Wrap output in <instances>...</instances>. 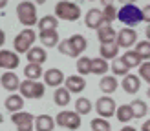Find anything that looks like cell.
I'll use <instances>...</instances> for the list:
<instances>
[{
  "label": "cell",
  "instance_id": "1",
  "mask_svg": "<svg viewBox=\"0 0 150 131\" xmlns=\"http://www.w3.org/2000/svg\"><path fill=\"white\" fill-rule=\"evenodd\" d=\"M17 17L18 22L24 27H33L39 22V17H37V6L29 0H22V2L17 6Z\"/></svg>",
  "mask_w": 150,
  "mask_h": 131
},
{
  "label": "cell",
  "instance_id": "2",
  "mask_svg": "<svg viewBox=\"0 0 150 131\" xmlns=\"http://www.w3.org/2000/svg\"><path fill=\"white\" fill-rule=\"evenodd\" d=\"M55 17H57V20L75 22L81 18V7L75 2H71V0H61L55 6Z\"/></svg>",
  "mask_w": 150,
  "mask_h": 131
},
{
  "label": "cell",
  "instance_id": "3",
  "mask_svg": "<svg viewBox=\"0 0 150 131\" xmlns=\"http://www.w3.org/2000/svg\"><path fill=\"white\" fill-rule=\"evenodd\" d=\"M35 40H37V33L33 31L31 27H24L17 36H15V40H13L15 53H24L26 55L28 51L33 47Z\"/></svg>",
  "mask_w": 150,
  "mask_h": 131
},
{
  "label": "cell",
  "instance_id": "4",
  "mask_svg": "<svg viewBox=\"0 0 150 131\" xmlns=\"http://www.w3.org/2000/svg\"><path fill=\"white\" fill-rule=\"evenodd\" d=\"M117 18L123 22V24H126V27H134L137 26L139 22H143V17H141V9L132 4V6H123L121 9L117 11Z\"/></svg>",
  "mask_w": 150,
  "mask_h": 131
},
{
  "label": "cell",
  "instance_id": "5",
  "mask_svg": "<svg viewBox=\"0 0 150 131\" xmlns=\"http://www.w3.org/2000/svg\"><path fill=\"white\" fill-rule=\"evenodd\" d=\"M18 95L22 98H42L44 97V91H46V87H44L42 82H37V80H24V82H20L18 86Z\"/></svg>",
  "mask_w": 150,
  "mask_h": 131
},
{
  "label": "cell",
  "instance_id": "6",
  "mask_svg": "<svg viewBox=\"0 0 150 131\" xmlns=\"http://www.w3.org/2000/svg\"><path fill=\"white\" fill-rule=\"evenodd\" d=\"M55 124L66 129H79L81 128V115H77L75 111H59L55 116Z\"/></svg>",
  "mask_w": 150,
  "mask_h": 131
},
{
  "label": "cell",
  "instance_id": "7",
  "mask_svg": "<svg viewBox=\"0 0 150 131\" xmlns=\"http://www.w3.org/2000/svg\"><path fill=\"white\" fill-rule=\"evenodd\" d=\"M115 44L119 46V49L125 47V49H130L137 44V33L134 27H123L117 31V36H115Z\"/></svg>",
  "mask_w": 150,
  "mask_h": 131
},
{
  "label": "cell",
  "instance_id": "8",
  "mask_svg": "<svg viewBox=\"0 0 150 131\" xmlns=\"http://www.w3.org/2000/svg\"><path fill=\"white\" fill-rule=\"evenodd\" d=\"M115 109H117V104L114 102L112 97H99L95 102V111L99 113L101 118H110V116L115 115Z\"/></svg>",
  "mask_w": 150,
  "mask_h": 131
},
{
  "label": "cell",
  "instance_id": "9",
  "mask_svg": "<svg viewBox=\"0 0 150 131\" xmlns=\"http://www.w3.org/2000/svg\"><path fill=\"white\" fill-rule=\"evenodd\" d=\"M35 116L29 111H17L11 115V122L17 126V131H33Z\"/></svg>",
  "mask_w": 150,
  "mask_h": 131
},
{
  "label": "cell",
  "instance_id": "10",
  "mask_svg": "<svg viewBox=\"0 0 150 131\" xmlns=\"http://www.w3.org/2000/svg\"><path fill=\"white\" fill-rule=\"evenodd\" d=\"M20 56L18 53H15L11 49H0V68L6 71H13L15 68H18Z\"/></svg>",
  "mask_w": 150,
  "mask_h": 131
},
{
  "label": "cell",
  "instance_id": "11",
  "mask_svg": "<svg viewBox=\"0 0 150 131\" xmlns=\"http://www.w3.org/2000/svg\"><path fill=\"white\" fill-rule=\"evenodd\" d=\"M84 24H86V27L95 29V31H97L99 27L106 26V24H104V18H103V11H101V9H97V7H92V9H88L86 17H84Z\"/></svg>",
  "mask_w": 150,
  "mask_h": 131
},
{
  "label": "cell",
  "instance_id": "12",
  "mask_svg": "<svg viewBox=\"0 0 150 131\" xmlns=\"http://www.w3.org/2000/svg\"><path fill=\"white\" fill-rule=\"evenodd\" d=\"M44 75V84L46 86H51V87H61L64 84V73L59 69V68H51L48 69L46 73H42Z\"/></svg>",
  "mask_w": 150,
  "mask_h": 131
},
{
  "label": "cell",
  "instance_id": "13",
  "mask_svg": "<svg viewBox=\"0 0 150 131\" xmlns=\"http://www.w3.org/2000/svg\"><path fill=\"white\" fill-rule=\"evenodd\" d=\"M68 44H70V49H71V55H73V58H79L81 56V53H84V49H86V46H88V42H86V38L82 35H71L70 38H68Z\"/></svg>",
  "mask_w": 150,
  "mask_h": 131
},
{
  "label": "cell",
  "instance_id": "14",
  "mask_svg": "<svg viewBox=\"0 0 150 131\" xmlns=\"http://www.w3.org/2000/svg\"><path fill=\"white\" fill-rule=\"evenodd\" d=\"M64 87L70 93H82L86 87V80L81 75H70L68 78H64Z\"/></svg>",
  "mask_w": 150,
  "mask_h": 131
},
{
  "label": "cell",
  "instance_id": "15",
  "mask_svg": "<svg viewBox=\"0 0 150 131\" xmlns=\"http://www.w3.org/2000/svg\"><path fill=\"white\" fill-rule=\"evenodd\" d=\"M139 77L137 75H132V73H128V75H125L123 80L119 84H121V87L128 93V95H136L139 91V87H141V82H139Z\"/></svg>",
  "mask_w": 150,
  "mask_h": 131
},
{
  "label": "cell",
  "instance_id": "16",
  "mask_svg": "<svg viewBox=\"0 0 150 131\" xmlns=\"http://www.w3.org/2000/svg\"><path fill=\"white\" fill-rule=\"evenodd\" d=\"M26 58H28V64H39V66H42L44 62L48 60V53H46V49H44V47L33 46L26 53Z\"/></svg>",
  "mask_w": 150,
  "mask_h": 131
},
{
  "label": "cell",
  "instance_id": "17",
  "mask_svg": "<svg viewBox=\"0 0 150 131\" xmlns=\"http://www.w3.org/2000/svg\"><path fill=\"white\" fill-rule=\"evenodd\" d=\"M0 82H2V87L7 89L9 93H15L18 91V86H20V80L17 77V73L15 71H6L2 77H0Z\"/></svg>",
  "mask_w": 150,
  "mask_h": 131
},
{
  "label": "cell",
  "instance_id": "18",
  "mask_svg": "<svg viewBox=\"0 0 150 131\" xmlns=\"http://www.w3.org/2000/svg\"><path fill=\"white\" fill-rule=\"evenodd\" d=\"M33 129L37 131H53L55 129V118L50 115H39L33 120Z\"/></svg>",
  "mask_w": 150,
  "mask_h": 131
},
{
  "label": "cell",
  "instance_id": "19",
  "mask_svg": "<svg viewBox=\"0 0 150 131\" xmlns=\"http://www.w3.org/2000/svg\"><path fill=\"white\" fill-rule=\"evenodd\" d=\"M108 71H110L108 60H104V58H101V56L90 60V75H101V77H104Z\"/></svg>",
  "mask_w": 150,
  "mask_h": 131
},
{
  "label": "cell",
  "instance_id": "20",
  "mask_svg": "<svg viewBox=\"0 0 150 131\" xmlns=\"http://www.w3.org/2000/svg\"><path fill=\"white\" fill-rule=\"evenodd\" d=\"M4 106H6L7 111H13V113L22 111V107H24V98H22L18 93H9V97L6 98Z\"/></svg>",
  "mask_w": 150,
  "mask_h": 131
},
{
  "label": "cell",
  "instance_id": "21",
  "mask_svg": "<svg viewBox=\"0 0 150 131\" xmlns=\"http://www.w3.org/2000/svg\"><path fill=\"white\" fill-rule=\"evenodd\" d=\"M37 26H39V33H42V31H57L59 20H57L55 15H46V17H42L39 22H37Z\"/></svg>",
  "mask_w": 150,
  "mask_h": 131
},
{
  "label": "cell",
  "instance_id": "22",
  "mask_svg": "<svg viewBox=\"0 0 150 131\" xmlns=\"http://www.w3.org/2000/svg\"><path fill=\"white\" fill-rule=\"evenodd\" d=\"M117 87H119V82H117V78H115L114 75H104V77L101 78V82H99V89H101L104 95L114 93Z\"/></svg>",
  "mask_w": 150,
  "mask_h": 131
},
{
  "label": "cell",
  "instance_id": "23",
  "mask_svg": "<svg viewBox=\"0 0 150 131\" xmlns=\"http://www.w3.org/2000/svg\"><path fill=\"white\" fill-rule=\"evenodd\" d=\"M115 36H117V31L112 26H103L97 29V40L101 44H108V42H115Z\"/></svg>",
  "mask_w": 150,
  "mask_h": 131
},
{
  "label": "cell",
  "instance_id": "24",
  "mask_svg": "<svg viewBox=\"0 0 150 131\" xmlns=\"http://www.w3.org/2000/svg\"><path fill=\"white\" fill-rule=\"evenodd\" d=\"M101 58H104V60H114V58H117L119 55V46L115 42H108V44H101Z\"/></svg>",
  "mask_w": 150,
  "mask_h": 131
},
{
  "label": "cell",
  "instance_id": "25",
  "mask_svg": "<svg viewBox=\"0 0 150 131\" xmlns=\"http://www.w3.org/2000/svg\"><path fill=\"white\" fill-rule=\"evenodd\" d=\"M128 106H130V109H132L134 118H143L145 115H148V106H146V102L141 100V98H134Z\"/></svg>",
  "mask_w": 150,
  "mask_h": 131
},
{
  "label": "cell",
  "instance_id": "26",
  "mask_svg": "<svg viewBox=\"0 0 150 131\" xmlns=\"http://www.w3.org/2000/svg\"><path fill=\"white\" fill-rule=\"evenodd\" d=\"M70 91L66 89V87H55V93H53V102L59 106V107H64V106H68L70 104V100H71V97H70Z\"/></svg>",
  "mask_w": 150,
  "mask_h": 131
},
{
  "label": "cell",
  "instance_id": "27",
  "mask_svg": "<svg viewBox=\"0 0 150 131\" xmlns=\"http://www.w3.org/2000/svg\"><path fill=\"white\" fill-rule=\"evenodd\" d=\"M39 36H40V44L44 47H55L61 42L57 31H42V33H39Z\"/></svg>",
  "mask_w": 150,
  "mask_h": 131
},
{
  "label": "cell",
  "instance_id": "28",
  "mask_svg": "<svg viewBox=\"0 0 150 131\" xmlns=\"http://www.w3.org/2000/svg\"><path fill=\"white\" fill-rule=\"evenodd\" d=\"M121 60H123V64H125L128 69H132V68H139L141 62H143V60L139 58V55H137L134 49H126V53H123Z\"/></svg>",
  "mask_w": 150,
  "mask_h": 131
},
{
  "label": "cell",
  "instance_id": "29",
  "mask_svg": "<svg viewBox=\"0 0 150 131\" xmlns=\"http://www.w3.org/2000/svg\"><path fill=\"white\" fill-rule=\"evenodd\" d=\"M92 107H93L92 100L86 98V97H81V98L75 100V113L77 115H88L92 111Z\"/></svg>",
  "mask_w": 150,
  "mask_h": 131
},
{
  "label": "cell",
  "instance_id": "30",
  "mask_svg": "<svg viewBox=\"0 0 150 131\" xmlns=\"http://www.w3.org/2000/svg\"><path fill=\"white\" fill-rule=\"evenodd\" d=\"M115 116H117V120L121 122V124H128L132 118H134V115H132V109L128 104H123V106H119L115 109Z\"/></svg>",
  "mask_w": 150,
  "mask_h": 131
},
{
  "label": "cell",
  "instance_id": "31",
  "mask_svg": "<svg viewBox=\"0 0 150 131\" xmlns=\"http://www.w3.org/2000/svg\"><path fill=\"white\" fill-rule=\"evenodd\" d=\"M110 69H112V73H114V77H125V75L130 73V69L123 64L121 58H114L112 64H110Z\"/></svg>",
  "mask_w": 150,
  "mask_h": 131
},
{
  "label": "cell",
  "instance_id": "32",
  "mask_svg": "<svg viewBox=\"0 0 150 131\" xmlns=\"http://www.w3.org/2000/svg\"><path fill=\"white\" fill-rule=\"evenodd\" d=\"M24 77L28 80H39L42 77V68L39 64H28L24 68Z\"/></svg>",
  "mask_w": 150,
  "mask_h": 131
},
{
  "label": "cell",
  "instance_id": "33",
  "mask_svg": "<svg viewBox=\"0 0 150 131\" xmlns=\"http://www.w3.org/2000/svg\"><path fill=\"white\" fill-rule=\"evenodd\" d=\"M134 51H136V53L139 55V58H141V60H150V42L148 40H137V44H136V49H134Z\"/></svg>",
  "mask_w": 150,
  "mask_h": 131
},
{
  "label": "cell",
  "instance_id": "34",
  "mask_svg": "<svg viewBox=\"0 0 150 131\" xmlns=\"http://www.w3.org/2000/svg\"><path fill=\"white\" fill-rule=\"evenodd\" d=\"M90 126H92V129H93V131H112L110 122H108L106 118H101V116L93 118L92 122H90Z\"/></svg>",
  "mask_w": 150,
  "mask_h": 131
},
{
  "label": "cell",
  "instance_id": "35",
  "mask_svg": "<svg viewBox=\"0 0 150 131\" xmlns=\"http://www.w3.org/2000/svg\"><path fill=\"white\" fill-rule=\"evenodd\" d=\"M90 60H92V58H88V56H79L77 58V71H79L81 77L90 75Z\"/></svg>",
  "mask_w": 150,
  "mask_h": 131
},
{
  "label": "cell",
  "instance_id": "36",
  "mask_svg": "<svg viewBox=\"0 0 150 131\" xmlns=\"http://www.w3.org/2000/svg\"><path fill=\"white\" fill-rule=\"evenodd\" d=\"M101 11H103V18H104V24L106 26H110L112 22L117 18V9L114 6H106V7H103Z\"/></svg>",
  "mask_w": 150,
  "mask_h": 131
},
{
  "label": "cell",
  "instance_id": "37",
  "mask_svg": "<svg viewBox=\"0 0 150 131\" xmlns=\"http://www.w3.org/2000/svg\"><path fill=\"white\" fill-rule=\"evenodd\" d=\"M139 78H143L145 82H148L150 84V60H146V62H141V66H139Z\"/></svg>",
  "mask_w": 150,
  "mask_h": 131
},
{
  "label": "cell",
  "instance_id": "38",
  "mask_svg": "<svg viewBox=\"0 0 150 131\" xmlns=\"http://www.w3.org/2000/svg\"><path fill=\"white\" fill-rule=\"evenodd\" d=\"M141 17H143V22L150 24V4H146L143 9H141Z\"/></svg>",
  "mask_w": 150,
  "mask_h": 131
},
{
  "label": "cell",
  "instance_id": "39",
  "mask_svg": "<svg viewBox=\"0 0 150 131\" xmlns=\"http://www.w3.org/2000/svg\"><path fill=\"white\" fill-rule=\"evenodd\" d=\"M141 131H150V118L143 122V126H141Z\"/></svg>",
  "mask_w": 150,
  "mask_h": 131
},
{
  "label": "cell",
  "instance_id": "40",
  "mask_svg": "<svg viewBox=\"0 0 150 131\" xmlns=\"http://www.w3.org/2000/svg\"><path fill=\"white\" fill-rule=\"evenodd\" d=\"M119 2H121L123 6H132V4H136L137 0H119Z\"/></svg>",
  "mask_w": 150,
  "mask_h": 131
},
{
  "label": "cell",
  "instance_id": "41",
  "mask_svg": "<svg viewBox=\"0 0 150 131\" xmlns=\"http://www.w3.org/2000/svg\"><path fill=\"white\" fill-rule=\"evenodd\" d=\"M4 42H6V33L2 31V29H0V47L4 46Z\"/></svg>",
  "mask_w": 150,
  "mask_h": 131
},
{
  "label": "cell",
  "instance_id": "42",
  "mask_svg": "<svg viewBox=\"0 0 150 131\" xmlns=\"http://www.w3.org/2000/svg\"><path fill=\"white\" fill-rule=\"evenodd\" d=\"M99 2L103 4V7H106V6H114V0H99Z\"/></svg>",
  "mask_w": 150,
  "mask_h": 131
},
{
  "label": "cell",
  "instance_id": "43",
  "mask_svg": "<svg viewBox=\"0 0 150 131\" xmlns=\"http://www.w3.org/2000/svg\"><path fill=\"white\" fill-rule=\"evenodd\" d=\"M31 2H33L35 6H42V4H46V0H31Z\"/></svg>",
  "mask_w": 150,
  "mask_h": 131
},
{
  "label": "cell",
  "instance_id": "44",
  "mask_svg": "<svg viewBox=\"0 0 150 131\" xmlns=\"http://www.w3.org/2000/svg\"><path fill=\"white\" fill-rule=\"evenodd\" d=\"M121 131H137V129H136V128H132V126H125Z\"/></svg>",
  "mask_w": 150,
  "mask_h": 131
},
{
  "label": "cell",
  "instance_id": "45",
  "mask_svg": "<svg viewBox=\"0 0 150 131\" xmlns=\"http://www.w3.org/2000/svg\"><path fill=\"white\" fill-rule=\"evenodd\" d=\"M6 6H7V0H0V9H4Z\"/></svg>",
  "mask_w": 150,
  "mask_h": 131
},
{
  "label": "cell",
  "instance_id": "46",
  "mask_svg": "<svg viewBox=\"0 0 150 131\" xmlns=\"http://www.w3.org/2000/svg\"><path fill=\"white\" fill-rule=\"evenodd\" d=\"M146 38H148V42H150V24L146 26Z\"/></svg>",
  "mask_w": 150,
  "mask_h": 131
},
{
  "label": "cell",
  "instance_id": "47",
  "mask_svg": "<svg viewBox=\"0 0 150 131\" xmlns=\"http://www.w3.org/2000/svg\"><path fill=\"white\" fill-rule=\"evenodd\" d=\"M4 122V116H2V113H0V124H2Z\"/></svg>",
  "mask_w": 150,
  "mask_h": 131
},
{
  "label": "cell",
  "instance_id": "48",
  "mask_svg": "<svg viewBox=\"0 0 150 131\" xmlns=\"http://www.w3.org/2000/svg\"><path fill=\"white\" fill-rule=\"evenodd\" d=\"M146 97H148V98H150V87H148V91H146Z\"/></svg>",
  "mask_w": 150,
  "mask_h": 131
},
{
  "label": "cell",
  "instance_id": "49",
  "mask_svg": "<svg viewBox=\"0 0 150 131\" xmlns=\"http://www.w3.org/2000/svg\"><path fill=\"white\" fill-rule=\"evenodd\" d=\"M148 113H150V107H148Z\"/></svg>",
  "mask_w": 150,
  "mask_h": 131
},
{
  "label": "cell",
  "instance_id": "50",
  "mask_svg": "<svg viewBox=\"0 0 150 131\" xmlns=\"http://www.w3.org/2000/svg\"><path fill=\"white\" fill-rule=\"evenodd\" d=\"M90 2H93V0H90Z\"/></svg>",
  "mask_w": 150,
  "mask_h": 131
},
{
  "label": "cell",
  "instance_id": "51",
  "mask_svg": "<svg viewBox=\"0 0 150 131\" xmlns=\"http://www.w3.org/2000/svg\"><path fill=\"white\" fill-rule=\"evenodd\" d=\"M71 2H73V0H71Z\"/></svg>",
  "mask_w": 150,
  "mask_h": 131
}]
</instances>
